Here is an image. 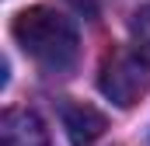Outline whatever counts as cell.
<instances>
[{
    "label": "cell",
    "instance_id": "1",
    "mask_svg": "<svg viewBox=\"0 0 150 146\" xmlns=\"http://www.w3.org/2000/svg\"><path fill=\"white\" fill-rule=\"evenodd\" d=\"M11 32L18 45L49 73H67L80 56V38L70 18L49 11V7H28L14 18Z\"/></svg>",
    "mask_w": 150,
    "mask_h": 146
},
{
    "label": "cell",
    "instance_id": "2",
    "mask_svg": "<svg viewBox=\"0 0 150 146\" xmlns=\"http://www.w3.org/2000/svg\"><path fill=\"white\" fill-rule=\"evenodd\" d=\"M98 87H101V94H105L108 101H115L119 108H133V105L150 91L147 63H143L136 52H133V56H112V59H105V66H101Z\"/></svg>",
    "mask_w": 150,
    "mask_h": 146
},
{
    "label": "cell",
    "instance_id": "3",
    "mask_svg": "<svg viewBox=\"0 0 150 146\" xmlns=\"http://www.w3.org/2000/svg\"><path fill=\"white\" fill-rule=\"evenodd\" d=\"M0 146H49V129L32 108H4Z\"/></svg>",
    "mask_w": 150,
    "mask_h": 146
},
{
    "label": "cell",
    "instance_id": "4",
    "mask_svg": "<svg viewBox=\"0 0 150 146\" xmlns=\"http://www.w3.org/2000/svg\"><path fill=\"white\" fill-rule=\"evenodd\" d=\"M63 125H67L74 146H91L105 132V115L91 105H63Z\"/></svg>",
    "mask_w": 150,
    "mask_h": 146
},
{
    "label": "cell",
    "instance_id": "5",
    "mask_svg": "<svg viewBox=\"0 0 150 146\" xmlns=\"http://www.w3.org/2000/svg\"><path fill=\"white\" fill-rule=\"evenodd\" d=\"M129 38H133V52L150 66V4L133 14V21H129Z\"/></svg>",
    "mask_w": 150,
    "mask_h": 146
},
{
    "label": "cell",
    "instance_id": "6",
    "mask_svg": "<svg viewBox=\"0 0 150 146\" xmlns=\"http://www.w3.org/2000/svg\"><path fill=\"white\" fill-rule=\"evenodd\" d=\"M67 4H70V7H77V11H80V14H94V11H98V4H101V0H67Z\"/></svg>",
    "mask_w": 150,
    "mask_h": 146
}]
</instances>
